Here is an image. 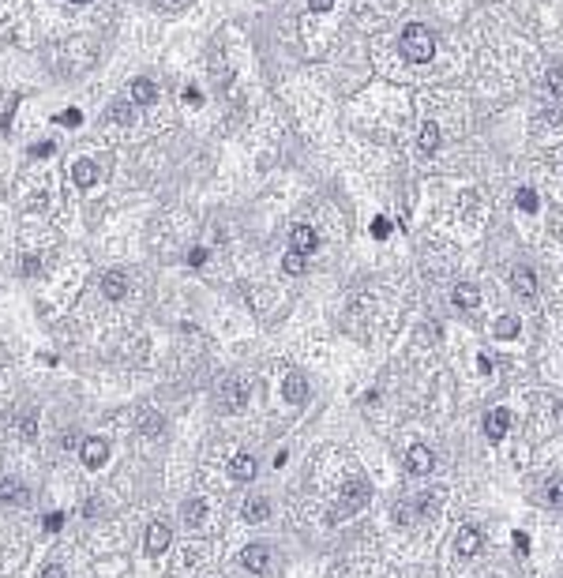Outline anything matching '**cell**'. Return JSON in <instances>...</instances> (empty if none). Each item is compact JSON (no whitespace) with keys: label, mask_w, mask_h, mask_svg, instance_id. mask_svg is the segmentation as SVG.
<instances>
[{"label":"cell","mask_w":563,"mask_h":578,"mask_svg":"<svg viewBox=\"0 0 563 578\" xmlns=\"http://www.w3.org/2000/svg\"><path fill=\"white\" fill-rule=\"evenodd\" d=\"M515 548L522 552V556H526V552H530V537H526V533H515Z\"/></svg>","instance_id":"f35d334b"},{"label":"cell","mask_w":563,"mask_h":578,"mask_svg":"<svg viewBox=\"0 0 563 578\" xmlns=\"http://www.w3.org/2000/svg\"><path fill=\"white\" fill-rule=\"evenodd\" d=\"M0 499L4 503H27V489L16 477H0Z\"/></svg>","instance_id":"ac0fdd59"},{"label":"cell","mask_w":563,"mask_h":578,"mask_svg":"<svg viewBox=\"0 0 563 578\" xmlns=\"http://www.w3.org/2000/svg\"><path fill=\"white\" fill-rule=\"evenodd\" d=\"M139 432H143V436H158V432H162V417L158 413H143L139 417Z\"/></svg>","instance_id":"d4e9b609"},{"label":"cell","mask_w":563,"mask_h":578,"mask_svg":"<svg viewBox=\"0 0 563 578\" xmlns=\"http://www.w3.org/2000/svg\"><path fill=\"white\" fill-rule=\"evenodd\" d=\"M154 98H158V87H154L151 79H136V83H132V102L136 105H151Z\"/></svg>","instance_id":"7402d4cb"},{"label":"cell","mask_w":563,"mask_h":578,"mask_svg":"<svg viewBox=\"0 0 563 578\" xmlns=\"http://www.w3.org/2000/svg\"><path fill=\"white\" fill-rule=\"evenodd\" d=\"M185 102H188V105H203V94H199L195 87H188V90H185Z\"/></svg>","instance_id":"8d00e7d4"},{"label":"cell","mask_w":563,"mask_h":578,"mask_svg":"<svg viewBox=\"0 0 563 578\" xmlns=\"http://www.w3.org/2000/svg\"><path fill=\"white\" fill-rule=\"evenodd\" d=\"M109 116H113L116 124H132V109H128V102H113Z\"/></svg>","instance_id":"83f0119b"},{"label":"cell","mask_w":563,"mask_h":578,"mask_svg":"<svg viewBox=\"0 0 563 578\" xmlns=\"http://www.w3.org/2000/svg\"><path fill=\"white\" fill-rule=\"evenodd\" d=\"M72 180L80 184V188H94V180H98V165L90 162V158H80V162L72 165Z\"/></svg>","instance_id":"5bb4252c"},{"label":"cell","mask_w":563,"mask_h":578,"mask_svg":"<svg viewBox=\"0 0 563 578\" xmlns=\"http://www.w3.org/2000/svg\"><path fill=\"white\" fill-rule=\"evenodd\" d=\"M436 147H439V124L425 121L421 124V151H436Z\"/></svg>","instance_id":"603a6c76"},{"label":"cell","mask_w":563,"mask_h":578,"mask_svg":"<svg viewBox=\"0 0 563 578\" xmlns=\"http://www.w3.org/2000/svg\"><path fill=\"white\" fill-rule=\"evenodd\" d=\"M19 432H23V440H34V417H23L19 420Z\"/></svg>","instance_id":"e575fe53"},{"label":"cell","mask_w":563,"mask_h":578,"mask_svg":"<svg viewBox=\"0 0 563 578\" xmlns=\"http://www.w3.org/2000/svg\"><path fill=\"white\" fill-rule=\"evenodd\" d=\"M57 124H72V128H75V124H83V113H80V109H68V113L57 116Z\"/></svg>","instance_id":"4dcf8cb0"},{"label":"cell","mask_w":563,"mask_h":578,"mask_svg":"<svg viewBox=\"0 0 563 578\" xmlns=\"http://www.w3.org/2000/svg\"><path fill=\"white\" fill-rule=\"evenodd\" d=\"M510 428V410H492L488 417H484V436H488L492 443H500L507 436Z\"/></svg>","instance_id":"7c38bea8"},{"label":"cell","mask_w":563,"mask_h":578,"mask_svg":"<svg viewBox=\"0 0 563 578\" xmlns=\"http://www.w3.org/2000/svg\"><path fill=\"white\" fill-rule=\"evenodd\" d=\"M510 285H515V293H522V297L537 293V278H533L530 267H515V271H510Z\"/></svg>","instance_id":"2e32d148"},{"label":"cell","mask_w":563,"mask_h":578,"mask_svg":"<svg viewBox=\"0 0 563 578\" xmlns=\"http://www.w3.org/2000/svg\"><path fill=\"white\" fill-rule=\"evenodd\" d=\"M244 518H248V522H263V518H270V499H263V496L248 499V503H244Z\"/></svg>","instance_id":"44dd1931"},{"label":"cell","mask_w":563,"mask_h":578,"mask_svg":"<svg viewBox=\"0 0 563 578\" xmlns=\"http://www.w3.org/2000/svg\"><path fill=\"white\" fill-rule=\"evenodd\" d=\"M282 271H285V274H305V271H308V263H305V256L290 252V256L282 259Z\"/></svg>","instance_id":"4316f807"},{"label":"cell","mask_w":563,"mask_h":578,"mask_svg":"<svg viewBox=\"0 0 563 578\" xmlns=\"http://www.w3.org/2000/svg\"><path fill=\"white\" fill-rule=\"evenodd\" d=\"M372 499V484L364 481V477H349L346 484H342V492H338V503L331 507V522H338V518H349V515H357V511L364 507Z\"/></svg>","instance_id":"7a4b0ae2"},{"label":"cell","mask_w":563,"mask_h":578,"mask_svg":"<svg viewBox=\"0 0 563 578\" xmlns=\"http://www.w3.org/2000/svg\"><path fill=\"white\" fill-rule=\"evenodd\" d=\"M38 271H42V263H38V256H23V274L31 278V274H38Z\"/></svg>","instance_id":"1f68e13d"},{"label":"cell","mask_w":563,"mask_h":578,"mask_svg":"<svg viewBox=\"0 0 563 578\" xmlns=\"http://www.w3.org/2000/svg\"><path fill=\"white\" fill-rule=\"evenodd\" d=\"M124 289H128V278L121 271H106V274H102V293H106L109 300H121Z\"/></svg>","instance_id":"9a60e30c"},{"label":"cell","mask_w":563,"mask_h":578,"mask_svg":"<svg viewBox=\"0 0 563 578\" xmlns=\"http://www.w3.org/2000/svg\"><path fill=\"white\" fill-rule=\"evenodd\" d=\"M545 503L548 507H563V477H552L545 484Z\"/></svg>","instance_id":"cb8c5ba5"},{"label":"cell","mask_w":563,"mask_h":578,"mask_svg":"<svg viewBox=\"0 0 563 578\" xmlns=\"http://www.w3.org/2000/svg\"><path fill=\"white\" fill-rule=\"evenodd\" d=\"M72 4H87V0H72Z\"/></svg>","instance_id":"60d3db41"},{"label":"cell","mask_w":563,"mask_h":578,"mask_svg":"<svg viewBox=\"0 0 563 578\" xmlns=\"http://www.w3.org/2000/svg\"><path fill=\"white\" fill-rule=\"evenodd\" d=\"M443 496H447L443 489H432V492L417 496V518H432V515H436V511L443 507Z\"/></svg>","instance_id":"4fadbf2b"},{"label":"cell","mask_w":563,"mask_h":578,"mask_svg":"<svg viewBox=\"0 0 563 578\" xmlns=\"http://www.w3.org/2000/svg\"><path fill=\"white\" fill-rule=\"evenodd\" d=\"M259 473V462L248 451H241V454H233V462H229V477L237 481V484H248Z\"/></svg>","instance_id":"30bf717a"},{"label":"cell","mask_w":563,"mask_h":578,"mask_svg":"<svg viewBox=\"0 0 563 578\" xmlns=\"http://www.w3.org/2000/svg\"><path fill=\"white\" fill-rule=\"evenodd\" d=\"M316 248H319V233L312 229V226H305V222H300V226L290 229V252H297V256H312Z\"/></svg>","instance_id":"277c9868"},{"label":"cell","mask_w":563,"mask_h":578,"mask_svg":"<svg viewBox=\"0 0 563 578\" xmlns=\"http://www.w3.org/2000/svg\"><path fill=\"white\" fill-rule=\"evenodd\" d=\"M451 300H454V308H466V312H469V308L481 305V293H477V285L466 282V285H458L454 293H451Z\"/></svg>","instance_id":"ffe728a7"},{"label":"cell","mask_w":563,"mask_h":578,"mask_svg":"<svg viewBox=\"0 0 563 578\" xmlns=\"http://www.w3.org/2000/svg\"><path fill=\"white\" fill-rule=\"evenodd\" d=\"M169 541H173V530H169V522H151V525H147V556L158 560L162 552L169 548Z\"/></svg>","instance_id":"8992f818"},{"label":"cell","mask_w":563,"mask_h":578,"mask_svg":"<svg viewBox=\"0 0 563 578\" xmlns=\"http://www.w3.org/2000/svg\"><path fill=\"white\" fill-rule=\"evenodd\" d=\"M308 8H312V11H331L334 0H308Z\"/></svg>","instance_id":"d590c367"},{"label":"cell","mask_w":563,"mask_h":578,"mask_svg":"<svg viewBox=\"0 0 563 578\" xmlns=\"http://www.w3.org/2000/svg\"><path fill=\"white\" fill-rule=\"evenodd\" d=\"M432 466H436V458H432V451L425 443H413L410 451H405V469L413 473V477H425V473H432Z\"/></svg>","instance_id":"5b68a950"},{"label":"cell","mask_w":563,"mask_h":578,"mask_svg":"<svg viewBox=\"0 0 563 578\" xmlns=\"http://www.w3.org/2000/svg\"><path fill=\"white\" fill-rule=\"evenodd\" d=\"M518 331H522L518 315H500V320L492 323V334L500 338V342H510V338H518Z\"/></svg>","instance_id":"d6986e66"},{"label":"cell","mask_w":563,"mask_h":578,"mask_svg":"<svg viewBox=\"0 0 563 578\" xmlns=\"http://www.w3.org/2000/svg\"><path fill=\"white\" fill-rule=\"evenodd\" d=\"M545 83H548V90H552V94H563V68H548Z\"/></svg>","instance_id":"f1b7e54d"},{"label":"cell","mask_w":563,"mask_h":578,"mask_svg":"<svg viewBox=\"0 0 563 578\" xmlns=\"http://www.w3.org/2000/svg\"><path fill=\"white\" fill-rule=\"evenodd\" d=\"M60 522H64L60 515H49V518H45V525H49V530H60Z\"/></svg>","instance_id":"ab89813d"},{"label":"cell","mask_w":563,"mask_h":578,"mask_svg":"<svg viewBox=\"0 0 563 578\" xmlns=\"http://www.w3.org/2000/svg\"><path fill=\"white\" fill-rule=\"evenodd\" d=\"M282 398L290 402V405H305L308 402V379L300 376V372H290L282 379Z\"/></svg>","instance_id":"52a82bcc"},{"label":"cell","mask_w":563,"mask_h":578,"mask_svg":"<svg viewBox=\"0 0 563 578\" xmlns=\"http://www.w3.org/2000/svg\"><path fill=\"white\" fill-rule=\"evenodd\" d=\"M188 263H192V267H203V263H207V248H192Z\"/></svg>","instance_id":"836d02e7"},{"label":"cell","mask_w":563,"mask_h":578,"mask_svg":"<svg viewBox=\"0 0 563 578\" xmlns=\"http://www.w3.org/2000/svg\"><path fill=\"white\" fill-rule=\"evenodd\" d=\"M248 383L241 376H233V379H226V383H222V410L226 413H241L244 405H248Z\"/></svg>","instance_id":"3957f363"},{"label":"cell","mask_w":563,"mask_h":578,"mask_svg":"<svg viewBox=\"0 0 563 578\" xmlns=\"http://www.w3.org/2000/svg\"><path fill=\"white\" fill-rule=\"evenodd\" d=\"M109 458V443L98 440V436H87L83 440V466L87 469H102V462Z\"/></svg>","instance_id":"9c48e42d"},{"label":"cell","mask_w":563,"mask_h":578,"mask_svg":"<svg viewBox=\"0 0 563 578\" xmlns=\"http://www.w3.org/2000/svg\"><path fill=\"white\" fill-rule=\"evenodd\" d=\"M398 49H402V57L410 60V64H428L432 57H436V38H432V31H428L425 23H410L402 31Z\"/></svg>","instance_id":"6da1fadb"},{"label":"cell","mask_w":563,"mask_h":578,"mask_svg":"<svg viewBox=\"0 0 563 578\" xmlns=\"http://www.w3.org/2000/svg\"><path fill=\"white\" fill-rule=\"evenodd\" d=\"M372 236H376V241H387V236H390V222L387 218H376L372 222Z\"/></svg>","instance_id":"f546056e"},{"label":"cell","mask_w":563,"mask_h":578,"mask_svg":"<svg viewBox=\"0 0 563 578\" xmlns=\"http://www.w3.org/2000/svg\"><path fill=\"white\" fill-rule=\"evenodd\" d=\"M34 158H45V154H53V143H38V147H31Z\"/></svg>","instance_id":"74e56055"},{"label":"cell","mask_w":563,"mask_h":578,"mask_svg":"<svg viewBox=\"0 0 563 578\" xmlns=\"http://www.w3.org/2000/svg\"><path fill=\"white\" fill-rule=\"evenodd\" d=\"M241 563H244V571H252V574H263L270 567V548L267 545H248L241 552Z\"/></svg>","instance_id":"ba28073f"},{"label":"cell","mask_w":563,"mask_h":578,"mask_svg":"<svg viewBox=\"0 0 563 578\" xmlns=\"http://www.w3.org/2000/svg\"><path fill=\"white\" fill-rule=\"evenodd\" d=\"M180 518H185V525H192V530H199L203 518H207V503H203V499H185Z\"/></svg>","instance_id":"e0dca14e"},{"label":"cell","mask_w":563,"mask_h":578,"mask_svg":"<svg viewBox=\"0 0 563 578\" xmlns=\"http://www.w3.org/2000/svg\"><path fill=\"white\" fill-rule=\"evenodd\" d=\"M515 203L526 210V214H533V210H537V192H533V188H518V192H515Z\"/></svg>","instance_id":"484cf974"},{"label":"cell","mask_w":563,"mask_h":578,"mask_svg":"<svg viewBox=\"0 0 563 578\" xmlns=\"http://www.w3.org/2000/svg\"><path fill=\"white\" fill-rule=\"evenodd\" d=\"M454 552L462 560H474L481 552V530H474V525H462V533L454 537Z\"/></svg>","instance_id":"8fae6325"},{"label":"cell","mask_w":563,"mask_h":578,"mask_svg":"<svg viewBox=\"0 0 563 578\" xmlns=\"http://www.w3.org/2000/svg\"><path fill=\"white\" fill-rule=\"evenodd\" d=\"M42 578H68V571L60 563H49V567H42Z\"/></svg>","instance_id":"d6a6232c"}]
</instances>
